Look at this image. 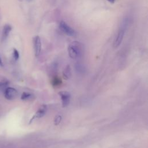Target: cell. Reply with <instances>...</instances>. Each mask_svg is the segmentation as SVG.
<instances>
[{
	"label": "cell",
	"instance_id": "cell-6",
	"mask_svg": "<svg viewBox=\"0 0 148 148\" xmlns=\"http://www.w3.org/2000/svg\"><path fill=\"white\" fill-rule=\"evenodd\" d=\"M59 95L61 97L62 107L67 106L70 102V98H71L70 93L66 91H61L59 92Z\"/></svg>",
	"mask_w": 148,
	"mask_h": 148
},
{
	"label": "cell",
	"instance_id": "cell-13",
	"mask_svg": "<svg viewBox=\"0 0 148 148\" xmlns=\"http://www.w3.org/2000/svg\"><path fill=\"white\" fill-rule=\"evenodd\" d=\"M13 58L15 60H17L19 58V53L16 49H14V48L13 49Z\"/></svg>",
	"mask_w": 148,
	"mask_h": 148
},
{
	"label": "cell",
	"instance_id": "cell-14",
	"mask_svg": "<svg viewBox=\"0 0 148 148\" xmlns=\"http://www.w3.org/2000/svg\"><path fill=\"white\" fill-rule=\"evenodd\" d=\"M53 84L54 86H58L61 84V80L58 78V77H55L53 80Z\"/></svg>",
	"mask_w": 148,
	"mask_h": 148
},
{
	"label": "cell",
	"instance_id": "cell-4",
	"mask_svg": "<svg viewBox=\"0 0 148 148\" xmlns=\"http://www.w3.org/2000/svg\"><path fill=\"white\" fill-rule=\"evenodd\" d=\"M4 96L5 98L8 100H13L18 96V92L14 88L8 87L4 90Z\"/></svg>",
	"mask_w": 148,
	"mask_h": 148
},
{
	"label": "cell",
	"instance_id": "cell-9",
	"mask_svg": "<svg viewBox=\"0 0 148 148\" xmlns=\"http://www.w3.org/2000/svg\"><path fill=\"white\" fill-rule=\"evenodd\" d=\"M62 75H63V77L64 79L68 80L69 79V77H71V68L69 65L66 66L65 67V68L64 69Z\"/></svg>",
	"mask_w": 148,
	"mask_h": 148
},
{
	"label": "cell",
	"instance_id": "cell-5",
	"mask_svg": "<svg viewBox=\"0 0 148 148\" xmlns=\"http://www.w3.org/2000/svg\"><path fill=\"white\" fill-rule=\"evenodd\" d=\"M33 45L34 49L35 56L38 57L39 56L41 51V40L38 35H36L33 38Z\"/></svg>",
	"mask_w": 148,
	"mask_h": 148
},
{
	"label": "cell",
	"instance_id": "cell-10",
	"mask_svg": "<svg viewBox=\"0 0 148 148\" xmlns=\"http://www.w3.org/2000/svg\"><path fill=\"white\" fill-rule=\"evenodd\" d=\"M33 98V95L29 92H24L21 96V99L24 101H28L32 99Z\"/></svg>",
	"mask_w": 148,
	"mask_h": 148
},
{
	"label": "cell",
	"instance_id": "cell-1",
	"mask_svg": "<svg viewBox=\"0 0 148 148\" xmlns=\"http://www.w3.org/2000/svg\"><path fill=\"white\" fill-rule=\"evenodd\" d=\"M68 52L70 58L73 60H78L80 58L83 54V46L78 41H73L69 45Z\"/></svg>",
	"mask_w": 148,
	"mask_h": 148
},
{
	"label": "cell",
	"instance_id": "cell-7",
	"mask_svg": "<svg viewBox=\"0 0 148 148\" xmlns=\"http://www.w3.org/2000/svg\"><path fill=\"white\" fill-rule=\"evenodd\" d=\"M47 110V106L45 105H42L40 106V108H39V109L38 110V111L35 113V115L32 117V119H31L29 123H31L32 121H33L34 119H38V118H40L42 117H43Z\"/></svg>",
	"mask_w": 148,
	"mask_h": 148
},
{
	"label": "cell",
	"instance_id": "cell-8",
	"mask_svg": "<svg viewBox=\"0 0 148 148\" xmlns=\"http://www.w3.org/2000/svg\"><path fill=\"white\" fill-rule=\"evenodd\" d=\"M12 29V26L10 24H6L3 26L2 32V40H5L8 37Z\"/></svg>",
	"mask_w": 148,
	"mask_h": 148
},
{
	"label": "cell",
	"instance_id": "cell-3",
	"mask_svg": "<svg viewBox=\"0 0 148 148\" xmlns=\"http://www.w3.org/2000/svg\"><path fill=\"white\" fill-rule=\"evenodd\" d=\"M59 28L63 33L69 36H75L76 35V32L64 21H60Z\"/></svg>",
	"mask_w": 148,
	"mask_h": 148
},
{
	"label": "cell",
	"instance_id": "cell-17",
	"mask_svg": "<svg viewBox=\"0 0 148 148\" xmlns=\"http://www.w3.org/2000/svg\"><path fill=\"white\" fill-rule=\"evenodd\" d=\"M27 1H29V2H30V1H32V0H27Z\"/></svg>",
	"mask_w": 148,
	"mask_h": 148
},
{
	"label": "cell",
	"instance_id": "cell-15",
	"mask_svg": "<svg viewBox=\"0 0 148 148\" xmlns=\"http://www.w3.org/2000/svg\"><path fill=\"white\" fill-rule=\"evenodd\" d=\"M0 66H3V62H2V59H1V56H0Z\"/></svg>",
	"mask_w": 148,
	"mask_h": 148
},
{
	"label": "cell",
	"instance_id": "cell-12",
	"mask_svg": "<svg viewBox=\"0 0 148 148\" xmlns=\"http://www.w3.org/2000/svg\"><path fill=\"white\" fill-rule=\"evenodd\" d=\"M61 120H62V117H61V116H60V115H57V116H56L55 117V118H54V124L55 125H58V124H59L60 123Z\"/></svg>",
	"mask_w": 148,
	"mask_h": 148
},
{
	"label": "cell",
	"instance_id": "cell-16",
	"mask_svg": "<svg viewBox=\"0 0 148 148\" xmlns=\"http://www.w3.org/2000/svg\"><path fill=\"white\" fill-rule=\"evenodd\" d=\"M108 2H109L110 3H114V1H115V0H107Z\"/></svg>",
	"mask_w": 148,
	"mask_h": 148
},
{
	"label": "cell",
	"instance_id": "cell-2",
	"mask_svg": "<svg viewBox=\"0 0 148 148\" xmlns=\"http://www.w3.org/2000/svg\"><path fill=\"white\" fill-rule=\"evenodd\" d=\"M127 25H128V22L126 20H125L122 23L121 25L119 28L117 34L116 36V38L114 39V42H113V46L114 47L116 48L120 46L121 44L123 38L124 36L126 29L127 28Z\"/></svg>",
	"mask_w": 148,
	"mask_h": 148
},
{
	"label": "cell",
	"instance_id": "cell-11",
	"mask_svg": "<svg viewBox=\"0 0 148 148\" xmlns=\"http://www.w3.org/2000/svg\"><path fill=\"white\" fill-rule=\"evenodd\" d=\"M9 81L5 80H1L0 81V90H5L7 87L9 85Z\"/></svg>",
	"mask_w": 148,
	"mask_h": 148
}]
</instances>
